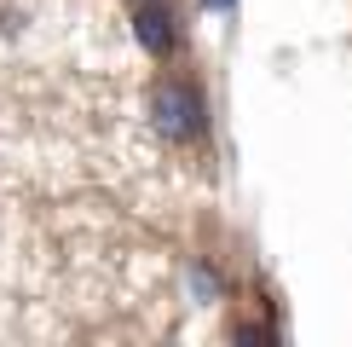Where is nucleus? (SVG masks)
<instances>
[{"label": "nucleus", "instance_id": "5", "mask_svg": "<svg viewBox=\"0 0 352 347\" xmlns=\"http://www.w3.org/2000/svg\"><path fill=\"white\" fill-rule=\"evenodd\" d=\"M133 6H144V0H133Z\"/></svg>", "mask_w": 352, "mask_h": 347}, {"label": "nucleus", "instance_id": "3", "mask_svg": "<svg viewBox=\"0 0 352 347\" xmlns=\"http://www.w3.org/2000/svg\"><path fill=\"white\" fill-rule=\"evenodd\" d=\"M185 284H190V295H197V307H214V301H219V278L202 266V260L190 266V278H185Z\"/></svg>", "mask_w": 352, "mask_h": 347}, {"label": "nucleus", "instance_id": "4", "mask_svg": "<svg viewBox=\"0 0 352 347\" xmlns=\"http://www.w3.org/2000/svg\"><path fill=\"white\" fill-rule=\"evenodd\" d=\"M237 0H202V12H231Z\"/></svg>", "mask_w": 352, "mask_h": 347}, {"label": "nucleus", "instance_id": "2", "mask_svg": "<svg viewBox=\"0 0 352 347\" xmlns=\"http://www.w3.org/2000/svg\"><path fill=\"white\" fill-rule=\"evenodd\" d=\"M133 35H139V47L151 52V58H173V47H179L173 12L162 6V0H144V6H133Z\"/></svg>", "mask_w": 352, "mask_h": 347}, {"label": "nucleus", "instance_id": "1", "mask_svg": "<svg viewBox=\"0 0 352 347\" xmlns=\"http://www.w3.org/2000/svg\"><path fill=\"white\" fill-rule=\"evenodd\" d=\"M151 122H156V134L173 139V145H190L202 134V98H197V87H185V81H156L151 87Z\"/></svg>", "mask_w": 352, "mask_h": 347}]
</instances>
